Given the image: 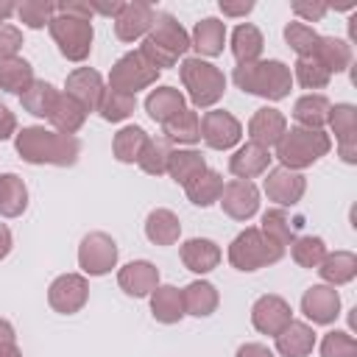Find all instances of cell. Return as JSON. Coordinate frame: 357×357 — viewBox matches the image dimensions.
Listing matches in <instances>:
<instances>
[{
	"label": "cell",
	"mask_w": 357,
	"mask_h": 357,
	"mask_svg": "<svg viewBox=\"0 0 357 357\" xmlns=\"http://www.w3.org/2000/svg\"><path fill=\"white\" fill-rule=\"evenodd\" d=\"M14 148L28 165H56L70 167L78 162L81 142L70 134L50 131L45 126H22L14 137Z\"/></svg>",
	"instance_id": "1"
},
{
	"label": "cell",
	"mask_w": 357,
	"mask_h": 357,
	"mask_svg": "<svg viewBox=\"0 0 357 357\" xmlns=\"http://www.w3.org/2000/svg\"><path fill=\"white\" fill-rule=\"evenodd\" d=\"M187 50H190V33L184 31V25L173 14L156 11L153 25L139 45V53L145 56V61L162 73L165 67H173L178 56H184Z\"/></svg>",
	"instance_id": "2"
},
{
	"label": "cell",
	"mask_w": 357,
	"mask_h": 357,
	"mask_svg": "<svg viewBox=\"0 0 357 357\" xmlns=\"http://www.w3.org/2000/svg\"><path fill=\"white\" fill-rule=\"evenodd\" d=\"M231 78L237 89L265 98V100H282L293 89V73L279 59H259L251 64H237Z\"/></svg>",
	"instance_id": "3"
},
{
	"label": "cell",
	"mask_w": 357,
	"mask_h": 357,
	"mask_svg": "<svg viewBox=\"0 0 357 357\" xmlns=\"http://www.w3.org/2000/svg\"><path fill=\"white\" fill-rule=\"evenodd\" d=\"M329 151H332V139H329V134L324 128H301V126H293L276 142V159L282 162V167L296 170V173L304 170V167H310V165H315Z\"/></svg>",
	"instance_id": "4"
},
{
	"label": "cell",
	"mask_w": 357,
	"mask_h": 357,
	"mask_svg": "<svg viewBox=\"0 0 357 357\" xmlns=\"http://www.w3.org/2000/svg\"><path fill=\"white\" fill-rule=\"evenodd\" d=\"M284 257V245H279L276 240H271L259 226H248L243 229L231 245H229V262L231 268L251 273L259 268H268L273 262H279Z\"/></svg>",
	"instance_id": "5"
},
{
	"label": "cell",
	"mask_w": 357,
	"mask_h": 357,
	"mask_svg": "<svg viewBox=\"0 0 357 357\" xmlns=\"http://www.w3.org/2000/svg\"><path fill=\"white\" fill-rule=\"evenodd\" d=\"M178 73H181V84H184L192 106H198V109L215 106L226 92V75L206 59L190 56L181 61Z\"/></svg>",
	"instance_id": "6"
},
{
	"label": "cell",
	"mask_w": 357,
	"mask_h": 357,
	"mask_svg": "<svg viewBox=\"0 0 357 357\" xmlns=\"http://www.w3.org/2000/svg\"><path fill=\"white\" fill-rule=\"evenodd\" d=\"M53 42L59 45V53L70 61H84L92 53V39H95V28L89 20L81 17H70V14H56L47 25Z\"/></svg>",
	"instance_id": "7"
},
{
	"label": "cell",
	"mask_w": 357,
	"mask_h": 357,
	"mask_svg": "<svg viewBox=\"0 0 357 357\" xmlns=\"http://www.w3.org/2000/svg\"><path fill=\"white\" fill-rule=\"evenodd\" d=\"M156 78H159V70H156L153 64H148L139 50L123 53V56L112 64V70H109V86L117 89V92L134 95V98H137L139 89L153 86Z\"/></svg>",
	"instance_id": "8"
},
{
	"label": "cell",
	"mask_w": 357,
	"mask_h": 357,
	"mask_svg": "<svg viewBox=\"0 0 357 357\" xmlns=\"http://www.w3.org/2000/svg\"><path fill=\"white\" fill-rule=\"evenodd\" d=\"M117 243L106 231H89L78 245V268L86 276H103L117 265Z\"/></svg>",
	"instance_id": "9"
},
{
	"label": "cell",
	"mask_w": 357,
	"mask_h": 357,
	"mask_svg": "<svg viewBox=\"0 0 357 357\" xmlns=\"http://www.w3.org/2000/svg\"><path fill=\"white\" fill-rule=\"evenodd\" d=\"M89 298V282L84 273H61L47 287V304L61 315H75Z\"/></svg>",
	"instance_id": "10"
},
{
	"label": "cell",
	"mask_w": 357,
	"mask_h": 357,
	"mask_svg": "<svg viewBox=\"0 0 357 357\" xmlns=\"http://www.w3.org/2000/svg\"><path fill=\"white\" fill-rule=\"evenodd\" d=\"M240 137H243V126L231 112L212 109L201 117V139L212 151H229L240 142Z\"/></svg>",
	"instance_id": "11"
},
{
	"label": "cell",
	"mask_w": 357,
	"mask_h": 357,
	"mask_svg": "<svg viewBox=\"0 0 357 357\" xmlns=\"http://www.w3.org/2000/svg\"><path fill=\"white\" fill-rule=\"evenodd\" d=\"M335 139H337V153L346 165L357 162V106L354 103H335L326 117Z\"/></svg>",
	"instance_id": "12"
},
{
	"label": "cell",
	"mask_w": 357,
	"mask_h": 357,
	"mask_svg": "<svg viewBox=\"0 0 357 357\" xmlns=\"http://www.w3.org/2000/svg\"><path fill=\"white\" fill-rule=\"evenodd\" d=\"M220 206L231 220H251L259 212V190L254 181L231 178L223 184Z\"/></svg>",
	"instance_id": "13"
},
{
	"label": "cell",
	"mask_w": 357,
	"mask_h": 357,
	"mask_svg": "<svg viewBox=\"0 0 357 357\" xmlns=\"http://www.w3.org/2000/svg\"><path fill=\"white\" fill-rule=\"evenodd\" d=\"M290 321H293V310H290V304H287L282 296H276V293L259 296V298L254 301V307H251V324H254V329L262 332V335L276 337Z\"/></svg>",
	"instance_id": "14"
},
{
	"label": "cell",
	"mask_w": 357,
	"mask_h": 357,
	"mask_svg": "<svg viewBox=\"0 0 357 357\" xmlns=\"http://www.w3.org/2000/svg\"><path fill=\"white\" fill-rule=\"evenodd\" d=\"M262 190H265L268 201H273V204H279L284 209V206H296L301 201V195L307 190V178L301 173L287 170V167L279 165V167L268 170L265 181H262Z\"/></svg>",
	"instance_id": "15"
},
{
	"label": "cell",
	"mask_w": 357,
	"mask_h": 357,
	"mask_svg": "<svg viewBox=\"0 0 357 357\" xmlns=\"http://www.w3.org/2000/svg\"><path fill=\"white\" fill-rule=\"evenodd\" d=\"M156 8L151 3H126L123 11L114 17V36L120 42H134V39H145L151 25H153Z\"/></svg>",
	"instance_id": "16"
},
{
	"label": "cell",
	"mask_w": 357,
	"mask_h": 357,
	"mask_svg": "<svg viewBox=\"0 0 357 357\" xmlns=\"http://www.w3.org/2000/svg\"><path fill=\"white\" fill-rule=\"evenodd\" d=\"M103 78H100V73L98 70H92V67H78V70H73L70 75H67V81H64V92L75 100V103H81L84 106V112L89 114V112H98V103H100V98H103Z\"/></svg>",
	"instance_id": "17"
},
{
	"label": "cell",
	"mask_w": 357,
	"mask_h": 357,
	"mask_svg": "<svg viewBox=\"0 0 357 357\" xmlns=\"http://www.w3.org/2000/svg\"><path fill=\"white\" fill-rule=\"evenodd\" d=\"M301 312L312 321V324H335V318L340 315V296L332 284H312L304 290L301 296Z\"/></svg>",
	"instance_id": "18"
},
{
	"label": "cell",
	"mask_w": 357,
	"mask_h": 357,
	"mask_svg": "<svg viewBox=\"0 0 357 357\" xmlns=\"http://www.w3.org/2000/svg\"><path fill=\"white\" fill-rule=\"evenodd\" d=\"M117 284L131 298H145L159 287V268L148 259H134L117 271Z\"/></svg>",
	"instance_id": "19"
},
{
	"label": "cell",
	"mask_w": 357,
	"mask_h": 357,
	"mask_svg": "<svg viewBox=\"0 0 357 357\" xmlns=\"http://www.w3.org/2000/svg\"><path fill=\"white\" fill-rule=\"evenodd\" d=\"M284 131H287V117L279 109H273V106L257 109L251 114V120H248V137H251V142H257V145H262L268 151H271V145H276L282 139Z\"/></svg>",
	"instance_id": "20"
},
{
	"label": "cell",
	"mask_w": 357,
	"mask_h": 357,
	"mask_svg": "<svg viewBox=\"0 0 357 357\" xmlns=\"http://www.w3.org/2000/svg\"><path fill=\"white\" fill-rule=\"evenodd\" d=\"M271 151L268 148H262V145H257V142H245V145H240L237 151H234V156L229 159V170H231V176H237V178H245V181H251V178H257V176H262V173H268V167H271Z\"/></svg>",
	"instance_id": "21"
},
{
	"label": "cell",
	"mask_w": 357,
	"mask_h": 357,
	"mask_svg": "<svg viewBox=\"0 0 357 357\" xmlns=\"http://www.w3.org/2000/svg\"><path fill=\"white\" fill-rule=\"evenodd\" d=\"M181 262L192 273H209L220 265V245L209 237H192L181 245Z\"/></svg>",
	"instance_id": "22"
},
{
	"label": "cell",
	"mask_w": 357,
	"mask_h": 357,
	"mask_svg": "<svg viewBox=\"0 0 357 357\" xmlns=\"http://www.w3.org/2000/svg\"><path fill=\"white\" fill-rule=\"evenodd\" d=\"M226 45V22H220L218 17H204L195 22L192 36H190V47L198 50L201 56H220Z\"/></svg>",
	"instance_id": "23"
},
{
	"label": "cell",
	"mask_w": 357,
	"mask_h": 357,
	"mask_svg": "<svg viewBox=\"0 0 357 357\" xmlns=\"http://www.w3.org/2000/svg\"><path fill=\"white\" fill-rule=\"evenodd\" d=\"M181 109H187V103H184V92L176 89V86H156L145 98V112L159 126H165L167 120H173Z\"/></svg>",
	"instance_id": "24"
},
{
	"label": "cell",
	"mask_w": 357,
	"mask_h": 357,
	"mask_svg": "<svg viewBox=\"0 0 357 357\" xmlns=\"http://www.w3.org/2000/svg\"><path fill=\"white\" fill-rule=\"evenodd\" d=\"M315 349V332L304 321H290L276 335V351L282 357H307Z\"/></svg>",
	"instance_id": "25"
},
{
	"label": "cell",
	"mask_w": 357,
	"mask_h": 357,
	"mask_svg": "<svg viewBox=\"0 0 357 357\" xmlns=\"http://www.w3.org/2000/svg\"><path fill=\"white\" fill-rule=\"evenodd\" d=\"M181 298H184V312L187 315H195V318H206L218 310L220 304V296H218V287L206 279H195L190 282L184 290H181Z\"/></svg>",
	"instance_id": "26"
},
{
	"label": "cell",
	"mask_w": 357,
	"mask_h": 357,
	"mask_svg": "<svg viewBox=\"0 0 357 357\" xmlns=\"http://www.w3.org/2000/svg\"><path fill=\"white\" fill-rule=\"evenodd\" d=\"M151 315L159 324H178L187 312H184V298L181 290L176 284H159L151 293Z\"/></svg>",
	"instance_id": "27"
},
{
	"label": "cell",
	"mask_w": 357,
	"mask_h": 357,
	"mask_svg": "<svg viewBox=\"0 0 357 357\" xmlns=\"http://www.w3.org/2000/svg\"><path fill=\"white\" fill-rule=\"evenodd\" d=\"M181 234V220L176 212L170 209H151L148 218H145V237L153 243V245H173Z\"/></svg>",
	"instance_id": "28"
},
{
	"label": "cell",
	"mask_w": 357,
	"mask_h": 357,
	"mask_svg": "<svg viewBox=\"0 0 357 357\" xmlns=\"http://www.w3.org/2000/svg\"><path fill=\"white\" fill-rule=\"evenodd\" d=\"M262 47H265V39H262V31H259L257 25L240 22V25L231 31V56L237 59V64L259 61Z\"/></svg>",
	"instance_id": "29"
},
{
	"label": "cell",
	"mask_w": 357,
	"mask_h": 357,
	"mask_svg": "<svg viewBox=\"0 0 357 357\" xmlns=\"http://www.w3.org/2000/svg\"><path fill=\"white\" fill-rule=\"evenodd\" d=\"M329 98L321 92H307L293 103V117L301 128H324L326 117H329Z\"/></svg>",
	"instance_id": "30"
},
{
	"label": "cell",
	"mask_w": 357,
	"mask_h": 357,
	"mask_svg": "<svg viewBox=\"0 0 357 357\" xmlns=\"http://www.w3.org/2000/svg\"><path fill=\"white\" fill-rule=\"evenodd\" d=\"M47 120H50L53 131L75 137V131L86 123V112H84V106H81V103H75L67 92H59V98H56L53 112H50V117H47Z\"/></svg>",
	"instance_id": "31"
},
{
	"label": "cell",
	"mask_w": 357,
	"mask_h": 357,
	"mask_svg": "<svg viewBox=\"0 0 357 357\" xmlns=\"http://www.w3.org/2000/svg\"><path fill=\"white\" fill-rule=\"evenodd\" d=\"M324 279V284H349L354 276H357V254L351 251H335V254H326L324 262L315 268Z\"/></svg>",
	"instance_id": "32"
},
{
	"label": "cell",
	"mask_w": 357,
	"mask_h": 357,
	"mask_svg": "<svg viewBox=\"0 0 357 357\" xmlns=\"http://www.w3.org/2000/svg\"><path fill=\"white\" fill-rule=\"evenodd\" d=\"M28 209V187L17 173H0V215L20 218Z\"/></svg>",
	"instance_id": "33"
},
{
	"label": "cell",
	"mask_w": 357,
	"mask_h": 357,
	"mask_svg": "<svg viewBox=\"0 0 357 357\" xmlns=\"http://www.w3.org/2000/svg\"><path fill=\"white\" fill-rule=\"evenodd\" d=\"M206 170V159L201 156V151H192V148H178L170 153V162H167V176L176 181V184H190L195 176H201Z\"/></svg>",
	"instance_id": "34"
},
{
	"label": "cell",
	"mask_w": 357,
	"mask_h": 357,
	"mask_svg": "<svg viewBox=\"0 0 357 357\" xmlns=\"http://www.w3.org/2000/svg\"><path fill=\"white\" fill-rule=\"evenodd\" d=\"M184 192L190 198V204L206 209L212 206L215 201H220V192H223V176L218 170H204L201 176H195L190 184H184Z\"/></svg>",
	"instance_id": "35"
},
{
	"label": "cell",
	"mask_w": 357,
	"mask_h": 357,
	"mask_svg": "<svg viewBox=\"0 0 357 357\" xmlns=\"http://www.w3.org/2000/svg\"><path fill=\"white\" fill-rule=\"evenodd\" d=\"M33 84V67L28 59H0V89L11 95H22Z\"/></svg>",
	"instance_id": "36"
},
{
	"label": "cell",
	"mask_w": 357,
	"mask_h": 357,
	"mask_svg": "<svg viewBox=\"0 0 357 357\" xmlns=\"http://www.w3.org/2000/svg\"><path fill=\"white\" fill-rule=\"evenodd\" d=\"M312 56L329 70V75L351 67V45L346 39H337V36H321Z\"/></svg>",
	"instance_id": "37"
},
{
	"label": "cell",
	"mask_w": 357,
	"mask_h": 357,
	"mask_svg": "<svg viewBox=\"0 0 357 357\" xmlns=\"http://www.w3.org/2000/svg\"><path fill=\"white\" fill-rule=\"evenodd\" d=\"M56 98H59V89H56L50 81L33 78V84L20 95V103H22V109H25L28 114H33V117H50Z\"/></svg>",
	"instance_id": "38"
},
{
	"label": "cell",
	"mask_w": 357,
	"mask_h": 357,
	"mask_svg": "<svg viewBox=\"0 0 357 357\" xmlns=\"http://www.w3.org/2000/svg\"><path fill=\"white\" fill-rule=\"evenodd\" d=\"M148 139H151V137L145 134L142 126H123V128L114 134V139H112V153H114L117 162L134 165V162L139 159V153H142V148H145Z\"/></svg>",
	"instance_id": "39"
},
{
	"label": "cell",
	"mask_w": 357,
	"mask_h": 357,
	"mask_svg": "<svg viewBox=\"0 0 357 357\" xmlns=\"http://www.w3.org/2000/svg\"><path fill=\"white\" fill-rule=\"evenodd\" d=\"M162 134L167 142H178V145H192L201 139V120L195 109H181L173 120H167L162 126Z\"/></svg>",
	"instance_id": "40"
},
{
	"label": "cell",
	"mask_w": 357,
	"mask_h": 357,
	"mask_svg": "<svg viewBox=\"0 0 357 357\" xmlns=\"http://www.w3.org/2000/svg\"><path fill=\"white\" fill-rule=\"evenodd\" d=\"M137 109V98L134 95H126V92H117L112 86L103 89V98L98 103V114L106 120V123H123L126 117H131Z\"/></svg>",
	"instance_id": "41"
},
{
	"label": "cell",
	"mask_w": 357,
	"mask_h": 357,
	"mask_svg": "<svg viewBox=\"0 0 357 357\" xmlns=\"http://www.w3.org/2000/svg\"><path fill=\"white\" fill-rule=\"evenodd\" d=\"M170 153H173V148H170V142H167L165 137H156V139L151 137V139L145 142V148H142L137 165H139L148 176H162V173H167Z\"/></svg>",
	"instance_id": "42"
},
{
	"label": "cell",
	"mask_w": 357,
	"mask_h": 357,
	"mask_svg": "<svg viewBox=\"0 0 357 357\" xmlns=\"http://www.w3.org/2000/svg\"><path fill=\"white\" fill-rule=\"evenodd\" d=\"M290 254H293V262L301 265V268H318L324 262V257L329 254L326 251V243L324 237H315V234H304V237H296L290 243Z\"/></svg>",
	"instance_id": "43"
},
{
	"label": "cell",
	"mask_w": 357,
	"mask_h": 357,
	"mask_svg": "<svg viewBox=\"0 0 357 357\" xmlns=\"http://www.w3.org/2000/svg\"><path fill=\"white\" fill-rule=\"evenodd\" d=\"M293 81H298L304 89H324V86H329L332 75L315 56H304V59H296Z\"/></svg>",
	"instance_id": "44"
},
{
	"label": "cell",
	"mask_w": 357,
	"mask_h": 357,
	"mask_svg": "<svg viewBox=\"0 0 357 357\" xmlns=\"http://www.w3.org/2000/svg\"><path fill=\"white\" fill-rule=\"evenodd\" d=\"M284 42H287V47H293L298 53V59H304V56L315 53L318 42H321V33L312 25H304V22L296 20V22L284 25Z\"/></svg>",
	"instance_id": "45"
},
{
	"label": "cell",
	"mask_w": 357,
	"mask_h": 357,
	"mask_svg": "<svg viewBox=\"0 0 357 357\" xmlns=\"http://www.w3.org/2000/svg\"><path fill=\"white\" fill-rule=\"evenodd\" d=\"M259 229H262L271 240H276L279 245H284V248L296 240V229H293V223H290V215H287L282 206H279V209H268V212L262 215Z\"/></svg>",
	"instance_id": "46"
},
{
	"label": "cell",
	"mask_w": 357,
	"mask_h": 357,
	"mask_svg": "<svg viewBox=\"0 0 357 357\" xmlns=\"http://www.w3.org/2000/svg\"><path fill=\"white\" fill-rule=\"evenodd\" d=\"M17 17L22 25L39 31L45 25H50V20L56 17V3H47V0H22L17 6Z\"/></svg>",
	"instance_id": "47"
},
{
	"label": "cell",
	"mask_w": 357,
	"mask_h": 357,
	"mask_svg": "<svg viewBox=\"0 0 357 357\" xmlns=\"http://www.w3.org/2000/svg\"><path fill=\"white\" fill-rule=\"evenodd\" d=\"M321 357H357V340L343 329H332L321 340Z\"/></svg>",
	"instance_id": "48"
},
{
	"label": "cell",
	"mask_w": 357,
	"mask_h": 357,
	"mask_svg": "<svg viewBox=\"0 0 357 357\" xmlns=\"http://www.w3.org/2000/svg\"><path fill=\"white\" fill-rule=\"evenodd\" d=\"M22 47V31L11 22L0 25V59H14Z\"/></svg>",
	"instance_id": "49"
},
{
	"label": "cell",
	"mask_w": 357,
	"mask_h": 357,
	"mask_svg": "<svg viewBox=\"0 0 357 357\" xmlns=\"http://www.w3.org/2000/svg\"><path fill=\"white\" fill-rule=\"evenodd\" d=\"M329 6L326 3H293V14L298 17V22H321L326 17Z\"/></svg>",
	"instance_id": "50"
},
{
	"label": "cell",
	"mask_w": 357,
	"mask_h": 357,
	"mask_svg": "<svg viewBox=\"0 0 357 357\" xmlns=\"http://www.w3.org/2000/svg\"><path fill=\"white\" fill-rule=\"evenodd\" d=\"M123 0H89V8H92V14H103V17H117L120 11H123Z\"/></svg>",
	"instance_id": "51"
},
{
	"label": "cell",
	"mask_w": 357,
	"mask_h": 357,
	"mask_svg": "<svg viewBox=\"0 0 357 357\" xmlns=\"http://www.w3.org/2000/svg\"><path fill=\"white\" fill-rule=\"evenodd\" d=\"M8 137H17V117L8 106L0 103V142L8 139Z\"/></svg>",
	"instance_id": "52"
},
{
	"label": "cell",
	"mask_w": 357,
	"mask_h": 357,
	"mask_svg": "<svg viewBox=\"0 0 357 357\" xmlns=\"http://www.w3.org/2000/svg\"><path fill=\"white\" fill-rule=\"evenodd\" d=\"M220 11L226 17H245L248 11H254V3L251 0H243V3H226V0H220Z\"/></svg>",
	"instance_id": "53"
},
{
	"label": "cell",
	"mask_w": 357,
	"mask_h": 357,
	"mask_svg": "<svg viewBox=\"0 0 357 357\" xmlns=\"http://www.w3.org/2000/svg\"><path fill=\"white\" fill-rule=\"evenodd\" d=\"M234 357H273V351L262 343H243Z\"/></svg>",
	"instance_id": "54"
},
{
	"label": "cell",
	"mask_w": 357,
	"mask_h": 357,
	"mask_svg": "<svg viewBox=\"0 0 357 357\" xmlns=\"http://www.w3.org/2000/svg\"><path fill=\"white\" fill-rule=\"evenodd\" d=\"M11 245H14V237H11V229L6 223H0V259H6L11 254Z\"/></svg>",
	"instance_id": "55"
},
{
	"label": "cell",
	"mask_w": 357,
	"mask_h": 357,
	"mask_svg": "<svg viewBox=\"0 0 357 357\" xmlns=\"http://www.w3.org/2000/svg\"><path fill=\"white\" fill-rule=\"evenodd\" d=\"M14 340H17V332H14L11 321L0 318V343H14Z\"/></svg>",
	"instance_id": "56"
},
{
	"label": "cell",
	"mask_w": 357,
	"mask_h": 357,
	"mask_svg": "<svg viewBox=\"0 0 357 357\" xmlns=\"http://www.w3.org/2000/svg\"><path fill=\"white\" fill-rule=\"evenodd\" d=\"M11 14H17V3H11V0H0V25H3Z\"/></svg>",
	"instance_id": "57"
},
{
	"label": "cell",
	"mask_w": 357,
	"mask_h": 357,
	"mask_svg": "<svg viewBox=\"0 0 357 357\" xmlns=\"http://www.w3.org/2000/svg\"><path fill=\"white\" fill-rule=\"evenodd\" d=\"M0 357H22L17 340H14V343H0Z\"/></svg>",
	"instance_id": "58"
}]
</instances>
